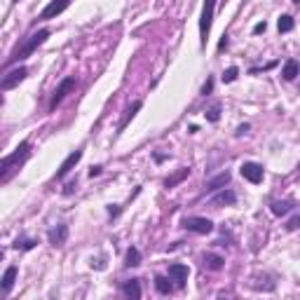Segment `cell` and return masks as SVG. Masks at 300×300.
Instances as JSON below:
<instances>
[{
	"label": "cell",
	"mask_w": 300,
	"mask_h": 300,
	"mask_svg": "<svg viewBox=\"0 0 300 300\" xmlns=\"http://www.w3.org/2000/svg\"><path fill=\"white\" fill-rule=\"evenodd\" d=\"M298 207L295 202H291V199H282V202H272L270 204V211L275 216H286L288 211H293V209Z\"/></svg>",
	"instance_id": "obj_15"
},
{
	"label": "cell",
	"mask_w": 300,
	"mask_h": 300,
	"mask_svg": "<svg viewBox=\"0 0 300 300\" xmlns=\"http://www.w3.org/2000/svg\"><path fill=\"white\" fill-rule=\"evenodd\" d=\"M265 28H268V24H265V21H260V24L253 26V33H256V36H258V33H265Z\"/></svg>",
	"instance_id": "obj_29"
},
{
	"label": "cell",
	"mask_w": 300,
	"mask_h": 300,
	"mask_svg": "<svg viewBox=\"0 0 300 300\" xmlns=\"http://www.w3.org/2000/svg\"><path fill=\"white\" fill-rule=\"evenodd\" d=\"M63 10H68V3H66V0H61V3L52 0V3H49V5L43 10V12H40V19H54L56 14H61Z\"/></svg>",
	"instance_id": "obj_12"
},
{
	"label": "cell",
	"mask_w": 300,
	"mask_h": 300,
	"mask_svg": "<svg viewBox=\"0 0 300 300\" xmlns=\"http://www.w3.org/2000/svg\"><path fill=\"white\" fill-rule=\"evenodd\" d=\"M73 188H75V181H73V183H68V185H66V190H63V195H71V192H73Z\"/></svg>",
	"instance_id": "obj_32"
},
{
	"label": "cell",
	"mask_w": 300,
	"mask_h": 300,
	"mask_svg": "<svg viewBox=\"0 0 300 300\" xmlns=\"http://www.w3.org/2000/svg\"><path fill=\"white\" fill-rule=\"evenodd\" d=\"M282 75H284V80H295V78H298V75H300V66H298V61H295V59H288V61L284 63Z\"/></svg>",
	"instance_id": "obj_19"
},
{
	"label": "cell",
	"mask_w": 300,
	"mask_h": 300,
	"mask_svg": "<svg viewBox=\"0 0 300 300\" xmlns=\"http://www.w3.org/2000/svg\"><path fill=\"white\" fill-rule=\"evenodd\" d=\"M298 227H300V211L293 216V218H288V223H286V230H288V232H293V230H298Z\"/></svg>",
	"instance_id": "obj_27"
},
{
	"label": "cell",
	"mask_w": 300,
	"mask_h": 300,
	"mask_svg": "<svg viewBox=\"0 0 300 300\" xmlns=\"http://www.w3.org/2000/svg\"><path fill=\"white\" fill-rule=\"evenodd\" d=\"M80 159H82V150H73V153L68 155L66 159L61 162V166H59V172H56V178H63L71 174V169H73L75 164H78Z\"/></svg>",
	"instance_id": "obj_10"
},
{
	"label": "cell",
	"mask_w": 300,
	"mask_h": 300,
	"mask_svg": "<svg viewBox=\"0 0 300 300\" xmlns=\"http://www.w3.org/2000/svg\"><path fill=\"white\" fill-rule=\"evenodd\" d=\"M49 38V28H40V31H36L33 33V36H28L24 40V43H21V47H17L12 52V54L7 56V61H5V66H10V63H17V61H24V59H28V56L33 54V52H36L38 47H40V45L45 43V40H47Z\"/></svg>",
	"instance_id": "obj_2"
},
{
	"label": "cell",
	"mask_w": 300,
	"mask_h": 300,
	"mask_svg": "<svg viewBox=\"0 0 300 300\" xmlns=\"http://www.w3.org/2000/svg\"><path fill=\"white\" fill-rule=\"evenodd\" d=\"M98 174H101V166H92V169H89V178L98 176Z\"/></svg>",
	"instance_id": "obj_30"
},
{
	"label": "cell",
	"mask_w": 300,
	"mask_h": 300,
	"mask_svg": "<svg viewBox=\"0 0 300 300\" xmlns=\"http://www.w3.org/2000/svg\"><path fill=\"white\" fill-rule=\"evenodd\" d=\"M17 275H19L17 265H10V268L5 270V275H3V293H10V291H12L14 282H17Z\"/></svg>",
	"instance_id": "obj_14"
},
{
	"label": "cell",
	"mask_w": 300,
	"mask_h": 300,
	"mask_svg": "<svg viewBox=\"0 0 300 300\" xmlns=\"http://www.w3.org/2000/svg\"><path fill=\"white\" fill-rule=\"evenodd\" d=\"M298 169H300V164H298Z\"/></svg>",
	"instance_id": "obj_34"
},
{
	"label": "cell",
	"mask_w": 300,
	"mask_h": 300,
	"mask_svg": "<svg viewBox=\"0 0 300 300\" xmlns=\"http://www.w3.org/2000/svg\"><path fill=\"white\" fill-rule=\"evenodd\" d=\"M28 155H31V143L28 141H21L12 155H5L3 162H0V183L3 185L10 183V178H12L14 174H17L19 166L28 159Z\"/></svg>",
	"instance_id": "obj_1"
},
{
	"label": "cell",
	"mask_w": 300,
	"mask_h": 300,
	"mask_svg": "<svg viewBox=\"0 0 300 300\" xmlns=\"http://www.w3.org/2000/svg\"><path fill=\"white\" fill-rule=\"evenodd\" d=\"M249 131V124H242V127L237 129V136H242V134H246Z\"/></svg>",
	"instance_id": "obj_31"
},
{
	"label": "cell",
	"mask_w": 300,
	"mask_h": 300,
	"mask_svg": "<svg viewBox=\"0 0 300 300\" xmlns=\"http://www.w3.org/2000/svg\"><path fill=\"white\" fill-rule=\"evenodd\" d=\"M28 75V68L26 66H19V68H14V71H10V73H5L3 75V82H0V89L3 92H7V89H12V87H17L21 80Z\"/></svg>",
	"instance_id": "obj_7"
},
{
	"label": "cell",
	"mask_w": 300,
	"mask_h": 300,
	"mask_svg": "<svg viewBox=\"0 0 300 300\" xmlns=\"http://www.w3.org/2000/svg\"><path fill=\"white\" fill-rule=\"evenodd\" d=\"M277 26H279V33H288V31H293V17H288V14H282L279 17V21H277Z\"/></svg>",
	"instance_id": "obj_23"
},
{
	"label": "cell",
	"mask_w": 300,
	"mask_h": 300,
	"mask_svg": "<svg viewBox=\"0 0 300 300\" xmlns=\"http://www.w3.org/2000/svg\"><path fill=\"white\" fill-rule=\"evenodd\" d=\"M141 106H143L141 101H134V104L129 106V108H127V113H124V117H122V122H120V127H117V131H124V127L129 124V120H131V117H134L136 113L141 111Z\"/></svg>",
	"instance_id": "obj_21"
},
{
	"label": "cell",
	"mask_w": 300,
	"mask_h": 300,
	"mask_svg": "<svg viewBox=\"0 0 300 300\" xmlns=\"http://www.w3.org/2000/svg\"><path fill=\"white\" fill-rule=\"evenodd\" d=\"M124 265L127 268H136V265H141V251L136 249V246H131L127 251V256H124Z\"/></svg>",
	"instance_id": "obj_22"
},
{
	"label": "cell",
	"mask_w": 300,
	"mask_h": 300,
	"mask_svg": "<svg viewBox=\"0 0 300 300\" xmlns=\"http://www.w3.org/2000/svg\"><path fill=\"white\" fill-rule=\"evenodd\" d=\"M188 265L183 263H172L169 265V279L174 282V286L176 288H185V284H188Z\"/></svg>",
	"instance_id": "obj_8"
},
{
	"label": "cell",
	"mask_w": 300,
	"mask_h": 300,
	"mask_svg": "<svg viewBox=\"0 0 300 300\" xmlns=\"http://www.w3.org/2000/svg\"><path fill=\"white\" fill-rule=\"evenodd\" d=\"M237 75H239V68L237 66H230L225 73H223V82H225V85H230V82H235V80H237Z\"/></svg>",
	"instance_id": "obj_25"
},
{
	"label": "cell",
	"mask_w": 300,
	"mask_h": 300,
	"mask_svg": "<svg viewBox=\"0 0 300 300\" xmlns=\"http://www.w3.org/2000/svg\"><path fill=\"white\" fill-rule=\"evenodd\" d=\"M202 265L207 270H211V272H221L223 270V265H225V258L223 256H218V253H204L202 256Z\"/></svg>",
	"instance_id": "obj_11"
},
{
	"label": "cell",
	"mask_w": 300,
	"mask_h": 300,
	"mask_svg": "<svg viewBox=\"0 0 300 300\" xmlns=\"http://www.w3.org/2000/svg\"><path fill=\"white\" fill-rule=\"evenodd\" d=\"M204 115H207L209 122H218V120H221V106H214V108H209Z\"/></svg>",
	"instance_id": "obj_26"
},
{
	"label": "cell",
	"mask_w": 300,
	"mask_h": 300,
	"mask_svg": "<svg viewBox=\"0 0 300 300\" xmlns=\"http://www.w3.org/2000/svg\"><path fill=\"white\" fill-rule=\"evenodd\" d=\"M181 225H183L185 230H190V232H197V235L214 232V223L209 221V218H202V216H188V218H183Z\"/></svg>",
	"instance_id": "obj_4"
},
{
	"label": "cell",
	"mask_w": 300,
	"mask_h": 300,
	"mask_svg": "<svg viewBox=\"0 0 300 300\" xmlns=\"http://www.w3.org/2000/svg\"><path fill=\"white\" fill-rule=\"evenodd\" d=\"M227 47V36H223V40H221V43H218V49H221V52H223V49H225Z\"/></svg>",
	"instance_id": "obj_33"
},
{
	"label": "cell",
	"mask_w": 300,
	"mask_h": 300,
	"mask_svg": "<svg viewBox=\"0 0 300 300\" xmlns=\"http://www.w3.org/2000/svg\"><path fill=\"white\" fill-rule=\"evenodd\" d=\"M211 89H214V78H209L207 82H204V87H202V94L207 96V94H211Z\"/></svg>",
	"instance_id": "obj_28"
},
{
	"label": "cell",
	"mask_w": 300,
	"mask_h": 300,
	"mask_svg": "<svg viewBox=\"0 0 300 300\" xmlns=\"http://www.w3.org/2000/svg\"><path fill=\"white\" fill-rule=\"evenodd\" d=\"M239 174L249 181V183H263V176H265V169L263 164H258V162H244V164L239 166Z\"/></svg>",
	"instance_id": "obj_6"
},
{
	"label": "cell",
	"mask_w": 300,
	"mask_h": 300,
	"mask_svg": "<svg viewBox=\"0 0 300 300\" xmlns=\"http://www.w3.org/2000/svg\"><path fill=\"white\" fill-rule=\"evenodd\" d=\"M73 89H75V78H63V80H61V85L56 87L54 94H52V101H49V106H47L49 113H54V111H56V106L61 104L63 98H66L68 94L73 92Z\"/></svg>",
	"instance_id": "obj_5"
},
{
	"label": "cell",
	"mask_w": 300,
	"mask_h": 300,
	"mask_svg": "<svg viewBox=\"0 0 300 300\" xmlns=\"http://www.w3.org/2000/svg\"><path fill=\"white\" fill-rule=\"evenodd\" d=\"M47 239H49V244H52V246H63V244H66V239H68V225H66V223L54 225L52 230H49Z\"/></svg>",
	"instance_id": "obj_9"
},
{
	"label": "cell",
	"mask_w": 300,
	"mask_h": 300,
	"mask_svg": "<svg viewBox=\"0 0 300 300\" xmlns=\"http://www.w3.org/2000/svg\"><path fill=\"white\" fill-rule=\"evenodd\" d=\"M38 242L36 239H17V242H14V249H17V251H31L33 246H36Z\"/></svg>",
	"instance_id": "obj_24"
},
{
	"label": "cell",
	"mask_w": 300,
	"mask_h": 300,
	"mask_svg": "<svg viewBox=\"0 0 300 300\" xmlns=\"http://www.w3.org/2000/svg\"><path fill=\"white\" fill-rule=\"evenodd\" d=\"M155 288H157L159 293H164V295H169L174 291V284H172V279H169V277H162V275H157L155 277Z\"/></svg>",
	"instance_id": "obj_20"
},
{
	"label": "cell",
	"mask_w": 300,
	"mask_h": 300,
	"mask_svg": "<svg viewBox=\"0 0 300 300\" xmlns=\"http://www.w3.org/2000/svg\"><path fill=\"white\" fill-rule=\"evenodd\" d=\"M211 202H214L216 207H225V204H235V202H237V195H235L232 190H223V192H218Z\"/></svg>",
	"instance_id": "obj_17"
},
{
	"label": "cell",
	"mask_w": 300,
	"mask_h": 300,
	"mask_svg": "<svg viewBox=\"0 0 300 300\" xmlns=\"http://www.w3.org/2000/svg\"><path fill=\"white\" fill-rule=\"evenodd\" d=\"M122 291H124V298L127 300H141V282H139V279H129V282H124Z\"/></svg>",
	"instance_id": "obj_13"
},
{
	"label": "cell",
	"mask_w": 300,
	"mask_h": 300,
	"mask_svg": "<svg viewBox=\"0 0 300 300\" xmlns=\"http://www.w3.org/2000/svg\"><path fill=\"white\" fill-rule=\"evenodd\" d=\"M227 183H230V172H223V174H218V176L211 178V181L207 183V192H216V190L225 188Z\"/></svg>",
	"instance_id": "obj_16"
},
{
	"label": "cell",
	"mask_w": 300,
	"mask_h": 300,
	"mask_svg": "<svg viewBox=\"0 0 300 300\" xmlns=\"http://www.w3.org/2000/svg\"><path fill=\"white\" fill-rule=\"evenodd\" d=\"M188 176H190V169H188V166H183V169H178L176 174H172V176L166 178V181H164V188H176V185L181 183V181H185Z\"/></svg>",
	"instance_id": "obj_18"
},
{
	"label": "cell",
	"mask_w": 300,
	"mask_h": 300,
	"mask_svg": "<svg viewBox=\"0 0 300 300\" xmlns=\"http://www.w3.org/2000/svg\"><path fill=\"white\" fill-rule=\"evenodd\" d=\"M214 10H216V3H211V0L202 5V19H199V43H202V47H207L209 31H211V19H214Z\"/></svg>",
	"instance_id": "obj_3"
}]
</instances>
